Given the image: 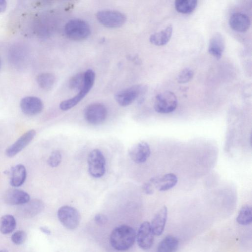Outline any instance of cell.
Wrapping results in <instances>:
<instances>
[{
	"mask_svg": "<svg viewBox=\"0 0 252 252\" xmlns=\"http://www.w3.org/2000/svg\"><path fill=\"white\" fill-rule=\"evenodd\" d=\"M62 161V155L60 151H53L47 160V163L49 166L52 167H56L58 166Z\"/></svg>",
	"mask_w": 252,
	"mask_h": 252,
	"instance_id": "obj_29",
	"label": "cell"
},
{
	"mask_svg": "<svg viewBox=\"0 0 252 252\" xmlns=\"http://www.w3.org/2000/svg\"><path fill=\"white\" fill-rule=\"evenodd\" d=\"M154 189L166 191L173 188L177 183L178 178L173 173L153 177L149 180Z\"/></svg>",
	"mask_w": 252,
	"mask_h": 252,
	"instance_id": "obj_13",
	"label": "cell"
},
{
	"mask_svg": "<svg viewBox=\"0 0 252 252\" xmlns=\"http://www.w3.org/2000/svg\"><path fill=\"white\" fill-rule=\"evenodd\" d=\"M95 73L92 69H88L84 73V82L79 93L74 97L62 101L60 108L63 111L68 110L77 105L89 93L94 84Z\"/></svg>",
	"mask_w": 252,
	"mask_h": 252,
	"instance_id": "obj_2",
	"label": "cell"
},
{
	"mask_svg": "<svg viewBox=\"0 0 252 252\" xmlns=\"http://www.w3.org/2000/svg\"><path fill=\"white\" fill-rule=\"evenodd\" d=\"M177 105V98L175 94L171 91L160 93L156 96L154 109L158 113H171L176 109Z\"/></svg>",
	"mask_w": 252,
	"mask_h": 252,
	"instance_id": "obj_4",
	"label": "cell"
},
{
	"mask_svg": "<svg viewBox=\"0 0 252 252\" xmlns=\"http://www.w3.org/2000/svg\"><path fill=\"white\" fill-rule=\"evenodd\" d=\"M18 210V214L23 218H32L37 215L44 208V204L40 199H33L20 205Z\"/></svg>",
	"mask_w": 252,
	"mask_h": 252,
	"instance_id": "obj_15",
	"label": "cell"
},
{
	"mask_svg": "<svg viewBox=\"0 0 252 252\" xmlns=\"http://www.w3.org/2000/svg\"><path fill=\"white\" fill-rule=\"evenodd\" d=\"M40 229L43 233L47 235H50L51 234V231L46 227H40Z\"/></svg>",
	"mask_w": 252,
	"mask_h": 252,
	"instance_id": "obj_33",
	"label": "cell"
},
{
	"mask_svg": "<svg viewBox=\"0 0 252 252\" xmlns=\"http://www.w3.org/2000/svg\"><path fill=\"white\" fill-rule=\"evenodd\" d=\"M178 247V239L174 236L168 235L159 242L157 252H176Z\"/></svg>",
	"mask_w": 252,
	"mask_h": 252,
	"instance_id": "obj_22",
	"label": "cell"
},
{
	"mask_svg": "<svg viewBox=\"0 0 252 252\" xmlns=\"http://www.w3.org/2000/svg\"><path fill=\"white\" fill-rule=\"evenodd\" d=\"M135 239L134 230L126 225L115 227L110 236L111 246L119 251H125L130 249L134 244Z\"/></svg>",
	"mask_w": 252,
	"mask_h": 252,
	"instance_id": "obj_1",
	"label": "cell"
},
{
	"mask_svg": "<svg viewBox=\"0 0 252 252\" xmlns=\"http://www.w3.org/2000/svg\"><path fill=\"white\" fill-rule=\"evenodd\" d=\"M35 134L36 132L33 129L30 130L23 134L6 149V156L9 158L16 156L32 141Z\"/></svg>",
	"mask_w": 252,
	"mask_h": 252,
	"instance_id": "obj_12",
	"label": "cell"
},
{
	"mask_svg": "<svg viewBox=\"0 0 252 252\" xmlns=\"http://www.w3.org/2000/svg\"><path fill=\"white\" fill-rule=\"evenodd\" d=\"M16 221L15 218L11 215L3 216L0 220V231L3 234H9L15 229Z\"/></svg>",
	"mask_w": 252,
	"mask_h": 252,
	"instance_id": "obj_23",
	"label": "cell"
},
{
	"mask_svg": "<svg viewBox=\"0 0 252 252\" xmlns=\"http://www.w3.org/2000/svg\"><path fill=\"white\" fill-rule=\"evenodd\" d=\"M26 177L25 167L21 164H17L12 169L10 184L14 187H20L25 182Z\"/></svg>",
	"mask_w": 252,
	"mask_h": 252,
	"instance_id": "obj_21",
	"label": "cell"
},
{
	"mask_svg": "<svg viewBox=\"0 0 252 252\" xmlns=\"http://www.w3.org/2000/svg\"><path fill=\"white\" fill-rule=\"evenodd\" d=\"M197 4L196 0H176L175 2L176 10L183 14H189L193 11Z\"/></svg>",
	"mask_w": 252,
	"mask_h": 252,
	"instance_id": "obj_25",
	"label": "cell"
},
{
	"mask_svg": "<svg viewBox=\"0 0 252 252\" xmlns=\"http://www.w3.org/2000/svg\"><path fill=\"white\" fill-rule=\"evenodd\" d=\"M136 237L140 248L147 250L151 248L154 242V234L149 222L144 221L141 223Z\"/></svg>",
	"mask_w": 252,
	"mask_h": 252,
	"instance_id": "obj_11",
	"label": "cell"
},
{
	"mask_svg": "<svg viewBox=\"0 0 252 252\" xmlns=\"http://www.w3.org/2000/svg\"><path fill=\"white\" fill-rule=\"evenodd\" d=\"M145 91L142 85H136L121 90L115 95L117 103L122 106H126L131 104Z\"/></svg>",
	"mask_w": 252,
	"mask_h": 252,
	"instance_id": "obj_9",
	"label": "cell"
},
{
	"mask_svg": "<svg viewBox=\"0 0 252 252\" xmlns=\"http://www.w3.org/2000/svg\"><path fill=\"white\" fill-rule=\"evenodd\" d=\"M0 252H8V251L5 249H2L0 250Z\"/></svg>",
	"mask_w": 252,
	"mask_h": 252,
	"instance_id": "obj_34",
	"label": "cell"
},
{
	"mask_svg": "<svg viewBox=\"0 0 252 252\" xmlns=\"http://www.w3.org/2000/svg\"><path fill=\"white\" fill-rule=\"evenodd\" d=\"M30 200V196L27 192L17 189H10L4 195L5 202L11 205H21Z\"/></svg>",
	"mask_w": 252,
	"mask_h": 252,
	"instance_id": "obj_16",
	"label": "cell"
},
{
	"mask_svg": "<svg viewBox=\"0 0 252 252\" xmlns=\"http://www.w3.org/2000/svg\"><path fill=\"white\" fill-rule=\"evenodd\" d=\"M173 31L172 25H169L161 31L151 35L150 41L157 46H162L166 44L170 40Z\"/></svg>",
	"mask_w": 252,
	"mask_h": 252,
	"instance_id": "obj_20",
	"label": "cell"
},
{
	"mask_svg": "<svg viewBox=\"0 0 252 252\" xmlns=\"http://www.w3.org/2000/svg\"><path fill=\"white\" fill-rule=\"evenodd\" d=\"M7 7V3L5 0H0V13L4 12Z\"/></svg>",
	"mask_w": 252,
	"mask_h": 252,
	"instance_id": "obj_32",
	"label": "cell"
},
{
	"mask_svg": "<svg viewBox=\"0 0 252 252\" xmlns=\"http://www.w3.org/2000/svg\"><path fill=\"white\" fill-rule=\"evenodd\" d=\"M27 238V234L23 230H18L11 236V240L16 245H21L25 242Z\"/></svg>",
	"mask_w": 252,
	"mask_h": 252,
	"instance_id": "obj_30",
	"label": "cell"
},
{
	"mask_svg": "<svg viewBox=\"0 0 252 252\" xmlns=\"http://www.w3.org/2000/svg\"><path fill=\"white\" fill-rule=\"evenodd\" d=\"M84 82V73H78L70 79L69 87L72 90H78L79 91L83 86Z\"/></svg>",
	"mask_w": 252,
	"mask_h": 252,
	"instance_id": "obj_27",
	"label": "cell"
},
{
	"mask_svg": "<svg viewBox=\"0 0 252 252\" xmlns=\"http://www.w3.org/2000/svg\"><path fill=\"white\" fill-rule=\"evenodd\" d=\"M167 207L164 206L154 217L150 224L154 235L159 236L162 233L167 220Z\"/></svg>",
	"mask_w": 252,
	"mask_h": 252,
	"instance_id": "obj_17",
	"label": "cell"
},
{
	"mask_svg": "<svg viewBox=\"0 0 252 252\" xmlns=\"http://www.w3.org/2000/svg\"><path fill=\"white\" fill-rule=\"evenodd\" d=\"M237 222L241 225H247L252 221V209L251 205L246 204L240 209L236 218Z\"/></svg>",
	"mask_w": 252,
	"mask_h": 252,
	"instance_id": "obj_24",
	"label": "cell"
},
{
	"mask_svg": "<svg viewBox=\"0 0 252 252\" xmlns=\"http://www.w3.org/2000/svg\"><path fill=\"white\" fill-rule=\"evenodd\" d=\"M105 158L99 149H95L90 152L88 157V171L95 178H100L105 172Z\"/></svg>",
	"mask_w": 252,
	"mask_h": 252,
	"instance_id": "obj_5",
	"label": "cell"
},
{
	"mask_svg": "<svg viewBox=\"0 0 252 252\" xmlns=\"http://www.w3.org/2000/svg\"><path fill=\"white\" fill-rule=\"evenodd\" d=\"M151 154L150 147L145 141H141L132 145L128 150L132 160L136 163L145 162Z\"/></svg>",
	"mask_w": 252,
	"mask_h": 252,
	"instance_id": "obj_10",
	"label": "cell"
},
{
	"mask_svg": "<svg viewBox=\"0 0 252 252\" xmlns=\"http://www.w3.org/2000/svg\"><path fill=\"white\" fill-rule=\"evenodd\" d=\"M64 32L70 39L81 40L87 38L91 32L89 24L85 21L75 19L69 21L64 26Z\"/></svg>",
	"mask_w": 252,
	"mask_h": 252,
	"instance_id": "obj_3",
	"label": "cell"
},
{
	"mask_svg": "<svg viewBox=\"0 0 252 252\" xmlns=\"http://www.w3.org/2000/svg\"><path fill=\"white\" fill-rule=\"evenodd\" d=\"M94 220L95 222L99 225H104L108 221L107 217L102 214H97L95 215Z\"/></svg>",
	"mask_w": 252,
	"mask_h": 252,
	"instance_id": "obj_31",
	"label": "cell"
},
{
	"mask_svg": "<svg viewBox=\"0 0 252 252\" xmlns=\"http://www.w3.org/2000/svg\"><path fill=\"white\" fill-rule=\"evenodd\" d=\"M225 48V40L222 35L216 32L211 37L208 45L209 53L219 59L221 58Z\"/></svg>",
	"mask_w": 252,
	"mask_h": 252,
	"instance_id": "obj_18",
	"label": "cell"
},
{
	"mask_svg": "<svg viewBox=\"0 0 252 252\" xmlns=\"http://www.w3.org/2000/svg\"><path fill=\"white\" fill-rule=\"evenodd\" d=\"M229 25L235 31L245 32L249 29L251 21L247 14L242 12H236L230 17Z\"/></svg>",
	"mask_w": 252,
	"mask_h": 252,
	"instance_id": "obj_19",
	"label": "cell"
},
{
	"mask_svg": "<svg viewBox=\"0 0 252 252\" xmlns=\"http://www.w3.org/2000/svg\"></svg>",
	"mask_w": 252,
	"mask_h": 252,
	"instance_id": "obj_35",
	"label": "cell"
},
{
	"mask_svg": "<svg viewBox=\"0 0 252 252\" xmlns=\"http://www.w3.org/2000/svg\"><path fill=\"white\" fill-rule=\"evenodd\" d=\"M96 17L100 23L111 28L121 27L126 20V15L123 13L111 10L99 11L97 13Z\"/></svg>",
	"mask_w": 252,
	"mask_h": 252,
	"instance_id": "obj_7",
	"label": "cell"
},
{
	"mask_svg": "<svg viewBox=\"0 0 252 252\" xmlns=\"http://www.w3.org/2000/svg\"><path fill=\"white\" fill-rule=\"evenodd\" d=\"M57 216L60 221L67 229H74L79 224L80 214L73 207L67 205L61 207L58 211Z\"/></svg>",
	"mask_w": 252,
	"mask_h": 252,
	"instance_id": "obj_6",
	"label": "cell"
},
{
	"mask_svg": "<svg viewBox=\"0 0 252 252\" xmlns=\"http://www.w3.org/2000/svg\"><path fill=\"white\" fill-rule=\"evenodd\" d=\"M107 110L104 105L94 103L87 106L84 110V117L92 125H99L106 120Z\"/></svg>",
	"mask_w": 252,
	"mask_h": 252,
	"instance_id": "obj_8",
	"label": "cell"
},
{
	"mask_svg": "<svg viewBox=\"0 0 252 252\" xmlns=\"http://www.w3.org/2000/svg\"><path fill=\"white\" fill-rule=\"evenodd\" d=\"M22 112L27 115L33 116L40 113L43 108L41 100L35 96H26L20 101Z\"/></svg>",
	"mask_w": 252,
	"mask_h": 252,
	"instance_id": "obj_14",
	"label": "cell"
},
{
	"mask_svg": "<svg viewBox=\"0 0 252 252\" xmlns=\"http://www.w3.org/2000/svg\"><path fill=\"white\" fill-rule=\"evenodd\" d=\"M193 75V71L191 68H185L178 74L177 81L181 84L186 83L192 79Z\"/></svg>",
	"mask_w": 252,
	"mask_h": 252,
	"instance_id": "obj_28",
	"label": "cell"
},
{
	"mask_svg": "<svg viewBox=\"0 0 252 252\" xmlns=\"http://www.w3.org/2000/svg\"><path fill=\"white\" fill-rule=\"evenodd\" d=\"M37 82L39 86L43 90H49L54 86L55 77L50 73H43L37 76Z\"/></svg>",
	"mask_w": 252,
	"mask_h": 252,
	"instance_id": "obj_26",
	"label": "cell"
}]
</instances>
